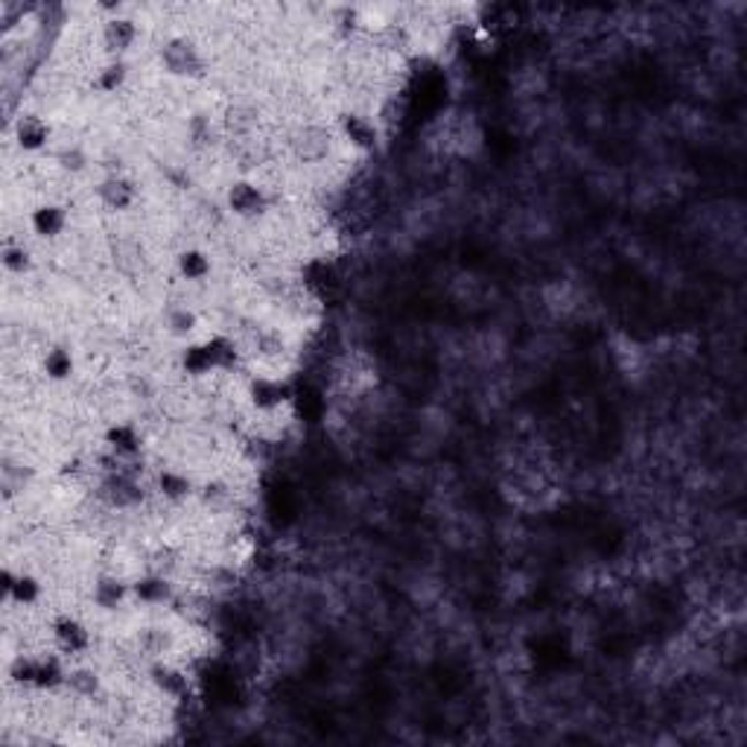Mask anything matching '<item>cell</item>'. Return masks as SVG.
Returning <instances> with one entry per match:
<instances>
[{
	"label": "cell",
	"instance_id": "6da1fadb",
	"mask_svg": "<svg viewBox=\"0 0 747 747\" xmlns=\"http://www.w3.org/2000/svg\"><path fill=\"white\" fill-rule=\"evenodd\" d=\"M158 67L161 74L176 83H199L211 71V62L196 38L176 33V36H166L158 47Z\"/></svg>",
	"mask_w": 747,
	"mask_h": 747
},
{
	"label": "cell",
	"instance_id": "7a4b0ae2",
	"mask_svg": "<svg viewBox=\"0 0 747 747\" xmlns=\"http://www.w3.org/2000/svg\"><path fill=\"white\" fill-rule=\"evenodd\" d=\"M222 202H225V211L232 213L234 220L254 225V222H263L272 213L275 196L258 178L237 176L222 190Z\"/></svg>",
	"mask_w": 747,
	"mask_h": 747
},
{
	"label": "cell",
	"instance_id": "3957f363",
	"mask_svg": "<svg viewBox=\"0 0 747 747\" xmlns=\"http://www.w3.org/2000/svg\"><path fill=\"white\" fill-rule=\"evenodd\" d=\"M47 637L50 646L62 660H88L94 651V631L85 619L74 617V613H59L50 619L47 625Z\"/></svg>",
	"mask_w": 747,
	"mask_h": 747
},
{
	"label": "cell",
	"instance_id": "277c9868",
	"mask_svg": "<svg viewBox=\"0 0 747 747\" xmlns=\"http://www.w3.org/2000/svg\"><path fill=\"white\" fill-rule=\"evenodd\" d=\"M109 18L100 21V29H97V41H100V50L105 59H123L129 62V55L138 50L140 38H144V29H140V21L126 15L121 10H105Z\"/></svg>",
	"mask_w": 747,
	"mask_h": 747
},
{
	"label": "cell",
	"instance_id": "5b68a950",
	"mask_svg": "<svg viewBox=\"0 0 747 747\" xmlns=\"http://www.w3.org/2000/svg\"><path fill=\"white\" fill-rule=\"evenodd\" d=\"M94 199L105 213H132L140 204V185L138 178L126 173V170H105L97 185H94Z\"/></svg>",
	"mask_w": 747,
	"mask_h": 747
},
{
	"label": "cell",
	"instance_id": "8992f818",
	"mask_svg": "<svg viewBox=\"0 0 747 747\" xmlns=\"http://www.w3.org/2000/svg\"><path fill=\"white\" fill-rule=\"evenodd\" d=\"M88 601L94 605V610H100L105 617H117L121 610L135 605V599H132V582L126 575H121V572L100 570L91 578Z\"/></svg>",
	"mask_w": 747,
	"mask_h": 747
},
{
	"label": "cell",
	"instance_id": "52a82bcc",
	"mask_svg": "<svg viewBox=\"0 0 747 747\" xmlns=\"http://www.w3.org/2000/svg\"><path fill=\"white\" fill-rule=\"evenodd\" d=\"M53 138V123L47 121L45 114H36V111H21L10 126V140L24 155H41V152L50 149Z\"/></svg>",
	"mask_w": 747,
	"mask_h": 747
},
{
	"label": "cell",
	"instance_id": "ba28073f",
	"mask_svg": "<svg viewBox=\"0 0 747 747\" xmlns=\"http://www.w3.org/2000/svg\"><path fill=\"white\" fill-rule=\"evenodd\" d=\"M45 582L38 578L36 572L7 563V570H3V601H7V608L33 610L45 601Z\"/></svg>",
	"mask_w": 747,
	"mask_h": 747
},
{
	"label": "cell",
	"instance_id": "9c48e42d",
	"mask_svg": "<svg viewBox=\"0 0 747 747\" xmlns=\"http://www.w3.org/2000/svg\"><path fill=\"white\" fill-rule=\"evenodd\" d=\"M246 397L258 415H275L281 409L289 407L292 391L277 374H251L246 383Z\"/></svg>",
	"mask_w": 747,
	"mask_h": 747
},
{
	"label": "cell",
	"instance_id": "30bf717a",
	"mask_svg": "<svg viewBox=\"0 0 747 747\" xmlns=\"http://www.w3.org/2000/svg\"><path fill=\"white\" fill-rule=\"evenodd\" d=\"M29 234L41 242H55L62 240L67 232H71V208L62 202H41L36 204L27 216Z\"/></svg>",
	"mask_w": 747,
	"mask_h": 747
},
{
	"label": "cell",
	"instance_id": "8fae6325",
	"mask_svg": "<svg viewBox=\"0 0 747 747\" xmlns=\"http://www.w3.org/2000/svg\"><path fill=\"white\" fill-rule=\"evenodd\" d=\"M152 490H155V497L161 499L164 506L182 508L187 506L190 499H196L199 485H196L182 468H158L155 476H152Z\"/></svg>",
	"mask_w": 747,
	"mask_h": 747
},
{
	"label": "cell",
	"instance_id": "7c38bea8",
	"mask_svg": "<svg viewBox=\"0 0 747 747\" xmlns=\"http://www.w3.org/2000/svg\"><path fill=\"white\" fill-rule=\"evenodd\" d=\"M102 444H105V450L111 456H117L123 462H135L144 452V433L132 421H111L102 429Z\"/></svg>",
	"mask_w": 747,
	"mask_h": 747
},
{
	"label": "cell",
	"instance_id": "4fadbf2b",
	"mask_svg": "<svg viewBox=\"0 0 747 747\" xmlns=\"http://www.w3.org/2000/svg\"><path fill=\"white\" fill-rule=\"evenodd\" d=\"M173 272L182 284L187 286H202L211 284L213 277V260L211 251H204L202 246H185L173 258Z\"/></svg>",
	"mask_w": 747,
	"mask_h": 747
},
{
	"label": "cell",
	"instance_id": "5bb4252c",
	"mask_svg": "<svg viewBox=\"0 0 747 747\" xmlns=\"http://www.w3.org/2000/svg\"><path fill=\"white\" fill-rule=\"evenodd\" d=\"M161 327H164L170 339L187 345V341H196V333L202 327V315L196 313V307L185 304V301H173L161 313Z\"/></svg>",
	"mask_w": 747,
	"mask_h": 747
},
{
	"label": "cell",
	"instance_id": "9a60e30c",
	"mask_svg": "<svg viewBox=\"0 0 747 747\" xmlns=\"http://www.w3.org/2000/svg\"><path fill=\"white\" fill-rule=\"evenodd\" d=\"M0 263H3L7 277H29L36 269V251L24 237L7 234L3 249H0Z\"/></svg>",
	"mask_w": 747,
	"mask_h": 747
},
{
	"label": "cell",
	"instance_id": "2e32d148",
	"mask_svg": "<svg viewBox=\"0 0 747 747\" xmlns=\"http://www.w3.org/2000/svg\"><path fill=\"white\" fill-rule=\"evenodd\" d=\"M129 62H123V59H105V62L94 71L91 88L97 94H102V97H114V94H121L123 88L129 85Z\"/></svg>",
	"mask_w": 747,
	"mask_h": 747
},
{
	"label": "cell",
	"instance_id": "e0dca14e",
	"mask_svg": "<svg viewBox=\"0 0 747 747\" xmlns=\"http://www.w3.org/2000/svg\"><path fill=\"white\" fill-rule=\"evenodd\" d=\"M50 161H53L55 173H62L65 178L85 176L94 164L83 144H62V147L50 152Z\"/></svg>",
	"mask_w": 747,
	"mask_h": 747
},
{
	"label": "cell",
	"instance_id": "ac0fdd59",
	"mask_svg": "<svg viewBox=\"0 0 747 747\" xmlns=\"http://www.w3.org/2000/svg\"><path fill=\"white\" fill-rule=\"evenodd\" d=\"M41 371L50 383H67L76 371V357L67 345H50L41 353Z\"/></svg>",
	"mask_w": 747,
	"mask_h": 747
}]
</instances>
